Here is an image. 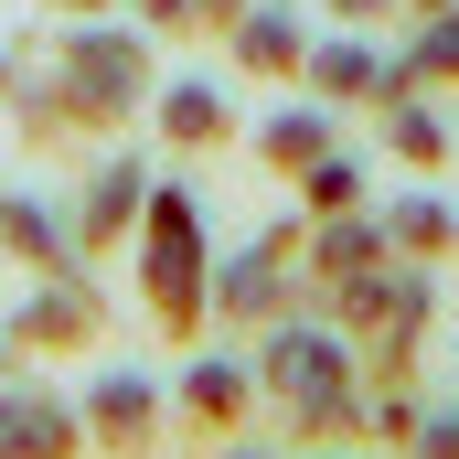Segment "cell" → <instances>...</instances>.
Masks as SVG:
<instances>
[{"label": "cell", "instance_id": "1", "mask_svg": "<svg viewBox=\"0 0 459 459\" xmlns=\"http://www.w3.org/2000/svg\"><path fill=\"white\" fill-rule=\"evenodd\" d=\"M160 299H193V214H160Z\"/></svg>", "mask_w": 459, "mask_h": 459}, {"label": "cell", "instance_id": "2", "mask_svg": "<svg viewBox=\"0 0 459 459\" xmlns=\"http://www.w3.org/2000/svg\"><path fill=\"white\" fill-rule=\"evenodd\" d=\"M278 374H289V385L321 406V395H332V342H278Z\"/></svg>", "mask_w": 459, "mask_h": 459}, {"label": "cell", "instance_id": "3", "mask_svg": "<svg viewBox=\"0 0 459 459\" xmlns=\"http://www.w3.org/2000/svg\"><path fill=\"white\" fill-rule=\"evenodd\" d=\"M0 449H22V459H54V417H43V406H11V417H0Z\"/></svg>", "mask_w": 459, "mask_h": 459}, {"label": "cell", "instance_id": "4", "mask_svg": "<svg viewBox=\"0 0 459 459\" xmlns=\"http://www.w3.org/2000/svg\"><path fill=\"white\" fill-rule=\"evenodd\" d=\"M75 75H97V86L117 97V86H128V54H117V43H97V54H75Z\"/></svg>", "mask_w": 459, "mask_h": 459}, {"label": "cell", "instance_id": "5", "mask_svg": "<svg viewBox=\"0 0 459 459\" xmlns=\"http://www.w3.org/2000/svg\"><path fill=\"white\" fill-rule=\"evenodd\" d=\"M438 54H449V65H459V22H449V32H438Z\"/></svg>", "mask_w": 459, "mask_h": 459}]
</instances>
